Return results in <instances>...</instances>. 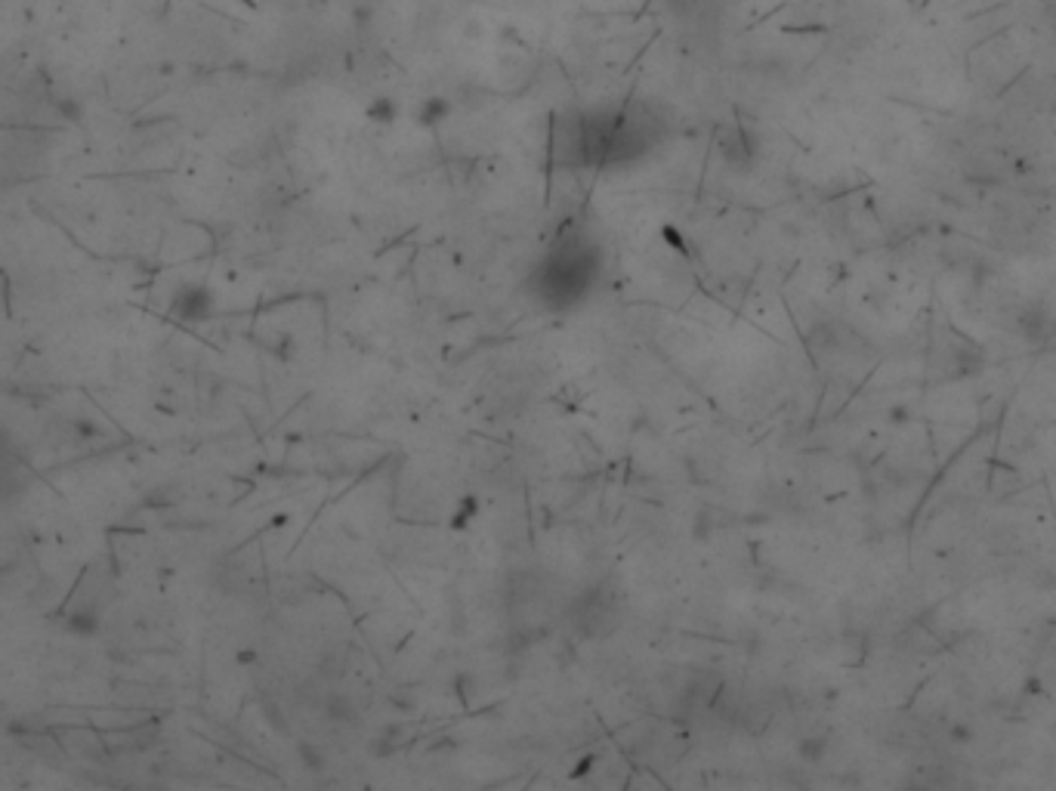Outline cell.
<instances>
[{
    "instance_id": "6da1fadb",
    "label": "cell",
    "mask_w": 1056,
    "mask_h": 791,
    "mask_svg": "<svg viewBox=\"0 0 1056 791\" xmlns=\"http://www.w3.org/2000/svg\"><path fill=\"white\" fill-rule=\"evenodd\" d=\"M571 625L581 637L596 640V637H609L621 625V596L603 585L587 587L584 594L575 596L571 606Z\"/></svg>"
},
{
    "instance_id": "7a4b0ae2",
    "label": "cell",
    "mask_w": 1056,
    "mask_h": 791,
    "mask_svg": "<svg viewBox=\"0 0 1056 791\" xmlns=\"http://www.w3.org/2000/svg\"><path fill=\"white\" fill-rule=\"evenodd\" d=\"M1019 331L1026 334V340H1032V344H1044L1047 337L1053 334V321L1047 316L1044 310H1038V306H1032V310L1022 312L1019 319Z\"/></svg>"
},
{
    "instance_id": "3957f363",
    "label": "cell",
    "mask_w": 1056,
    "mask_h": 791,
    "mask_svg": "<svg viewBox=\"0 0 1056 791\" xmlns=\"http://www.w3.org/2000/svg\"><path fill=\"white\" fill-rule=\"evenodd\" d=\"M797 754H800V761H806V763H819L825 754H828V736H806V739H800Z\"/></svg>"
},
{
    "instance_id": "277c9868",
    "label": "cell",
    "mask_w": 1056,
    "mask_h": 791,
    "mask_svg": "<svg viewBox=\"0 0 1056 791\" xmlns=\"http://www.w3.org/2000/svg\"><path fill=\"white\" fill-rule=\"evenodd\" d=\"M328 714L334 717V720H355V705L349 695L343 693H334L331 699H328Z\"/></svg>"
},
{
    "instance_id": "5b68a950",
    "label": "cell",
    "mask_w": 1056,
    "mask_h": 791,
    "mask_svg": "<svg viewBox=\"0 0 1056 791\" xmlns=\"http://www.w3.org/2000/svg\"><path fill=\"white\" fill-rule=\"evenodd\" d=\"M300 761L306 763L309 773H321V770L328 767V757L321 748H315L312 742H306V745H300Z\"/></svg>"
},
{
    "instance_id": "8992f818",
    "label": "cell",
    "mask_w": 1056,
    "mask_h": 791,
    "mask_svg": "<svg viewBox=\"0 0 1056 791\" xmlns=\"http://www.w3.org/2000/svg\"><path fill=\"white\" fill-rule=\"evenodd\" d=\"M395 736H405V733H402L399 727H387V729H383L378 739H374V742H378V745H374V754H389V752H395V748H399Z\"/></svg>"
},
{
    "instance_id": "52a82bcc",
    "label": "cell",
    "mask_w": 1056,
    "mask_h": 791,
    "mask_svg": "<svg viewBox=\"0 0 1056 791\" xmlns=\"http://www.w3.org/2000/svg\"><path fill=\"white\" fill-rule=\"evenodd\" d=\"M899 791H945V788L936 786V782H927V779H911V782H905Z\"/></svg>"
},
{
    "instance_id": "ba28073f",
    "label": "cell",
    "mask_w": 1056,
    "mask_h": 791,
    "mask_svg": "<svg viewBox=\"0 0 1056 791\" xmlns=\"http://www.w3.org/2000/svg\"><path fill=\"white\" fill-rule=\"evenodd\" d=\"M797 791H816V788H797Z\"/></svg>"
}]
</instances>
